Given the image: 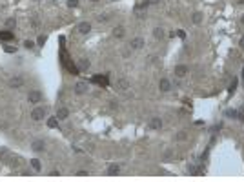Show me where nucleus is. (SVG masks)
Returning a JSON list of instances; mask_svg holds the SVG:
<instances>
[{
    "mask_svg": "<svg viewBox=\"0 0 244 182\" xmlns=\"http://www.w3.org/2000/svg\"><path fill=\"white\" fill-rule=\"evenodd\" d=\"M44 117H46V109H44V107H35L33 111H31V119L33 120H42Z\"/></svg>",
    "mask_w": 244,
    "mask_h": 182,
    "instance_id": "obj_1",
    "label": "nucleus"
},
{
    "mask_svg": "<svg viewBox=\"0 0 244 182\" xmlns=\"http://www.w3.org/2000/svg\"><path fill=\"white\" fill-rule=\"evenodd\" d=\"M28 100H29L31 104H38V102L42 100V93H40V91H29Z\"/></svg>",
    "mask_w": 244,
    "mask_h": 182,
    "instance_id": "obj_2",
    "label": "nucleus"
},
{
    "mask_svg": "<svg viewBox=\"0 0 244 182\" xmlns=\"http://www.w3.org/2000/svg\"><path fill=\"white\" fill-rule=\"evenodd\" d=\"M22 84H24V78H22V77H13V78H9V87H13V89L20 87Z\"/></svg>",
    "mask_w": 244,
    "mask_h": 182,
    "instance_id": "obj_3",
    "label": "nucleus"
},
{
    "mask_svg": "<svg viewBox=\"0 0 244 182\" xmlns=\"http://www.w3.org/2000/svg\"><path fill=\"white\" fill-rule=\"evenodd\" d=\"M159 89L162 91V93H168V91L171 89V82H169L168 78H162V80H160V84H159Z\"/></svg>",
    "mask_w": 244,
    "mask_h": 182,
    "instance_id": "obj_4",
    "label": "nucleus"
},
{
    "mask_svg": "<svg viewBox=\"0 0 244 182\" xmlns=\"http://www.w3.org/2000/svg\"><path fill=\"white\" fill-rule=\"evenodd\" d=\"M69 117V111H68V107H60L58 111H57V119L58 120H66Z\"/></svg>",
    "mask_w": 244,
    "mask_h": 182,
    "instance_id": "obj_5",
    "label": "nucleus"
},
{
    "mask_svg": "<svg viewBox=\"0 0 244 182\" xmlns=\"http://www.w3.org/2000/svg\"><path fill=\"white\" fill-rule=\"evenodd\" d=\"M78 31L82 33V35H87L91 31V24L90 22H80V26H78Z\"/></svg>",
    "mask_w": 244,
    "mask_h": 182,
    "instance_id": "obj_6",
    "label": "nucleus"
},
{
    "mask_svg": "<svg viewBox=\"0 0 244 182\" xmlns=\"http://www.w3.org/2000/svg\"><path fill=\"white\" fill-rule=\"evenodd\" d=\"M31 148H33V151H44L46 149V144H44V140H33Z\"/></svg>",
    "mask_w": 244,
    "mask_h": 182,
    "instance_id": "obj_7",
    "label": "nucleus"
},
{
    "mask_svg": "<svg viewBox=\"0 0 244 182\" xmlns=\"http://www.w3.org/2000/svg\"><path fill=\"white\" fill-rule=\"evenodd\" d=\"M186 73H188V67H186V66H182V64H181V66H177V67H175V75L179 77V78H181V77H186Z\"/></svg>",
    "mask_w": 244,
    "mask_h": 182,
    "instance_id": "obj_8",
    "label": "nucleus"
},
{
    "mask_svg": "<svg viewBox=\"0 0 244 182\" xmlns=\"http://www.w3.org/2000/svg\"><path fill=\"white\" fill-rule=\"evenodd\" d=\"M142 46H144V40H142L140 37H135V38L131 40V48H133V49H140Z\"/></svg>",
    "mask_w": 244,
    "mask_h": 182,
    "instance_id": "obj_9",
    "label": "nucleus"
},
{
    "mask_svg": "<svg viewBox=\"0 0 244 182\" xmlns=\"http://www.w3.org/2000/svg\"><path fill=\"white\" fill-rule=\"evenodd\" d=\"M149 126H151V129H160L162 128V120L159 117H153L151 122H149Z\"/></svg>",
    "mask_w": 244,
    "mask_h": 182,
    "instance_id": "obj_10",
    "label": "nucleus"
},
{
    "mask_svg": "<svg viewBox=\"0 0 244 182\" xmlns=\"http://www.w3.org/2000/svg\"><path fill=\"white\" fill-rule=\"evenodd\" d=\"M86 91H87V86H86L84 82H78V84L75 86V93H77V95H82V93H86Z\"/></svg>",
    "mask_w": 244,
    "mask_h": 182,
    "instance_id": "obj_11",
    "label": "nucleus"
},
{
    "mask_svg": "<svg viewBox=\"0 0 244 182\" xmlns=\"http://www.w3.org/2000/svg\"><path fill=\"white\" fill-rule=\"evenodd\" d=\"M58 122H60V120H58L57 117H49V119H48V128L57 129V128H58Z\"/></svg>",
    "mask_w": 244,
    "mask_h": 182,
    "instance_id": "obj_12",
    "label": "nucleus"
},
{
    "mask_svg": "<svg viewBox=\"0 0 244 182\" xmlns=\"http://www.w3.org/2000/svg\"><path fill=\"white\" fill-rule=\"evenodd\" d=\"M124 33H126V31H124V28H122V26H117V28L113 29V37H115V38H122V37H124Z\"/></svg>",
    "mask_w": 244,
    "mask_h": 182,
    "instance_id": "obj_13",
    "label": "nucleus"
},
{
    "mask_svg": "<svg viewBox=\"0 0 244 182\" xmlns=\"http://www.w3.org/2000/svg\"><path fill=\"white\" fill-rule=\"evenodd\" d=\"M107 173H109V175H119V173H120V166H117V164H111V166L107 168Z\"/></svg>",
    "mask_w": 244,
    "mask_h": 182,
    "instance_id": "obj_14",
    "label": "nucleus"
},
{
    "mask_svg": "<svg viewBox=\"0 0 244 182\" xmlns=\"http://www.w3.org/2000/svg\"><path fill=\"white\" fill-rule=\"evenodd\" d=\"M0 40H13V33L11 31H0Z\"/></svg>",
    "mask_w": 244,
    "mask_h": 182,
    "instance_id": "obj_15",
    "label": "nucleus"
},
{
    "mask_svg": "<svg viewBox=\"0 0 244 182\" xmlns=\"http://www.w3.org/2000/svg\"><path fill=\"white\" fill-rule=\"evenodd\" d=\"M31 168H33L35 171H40V169H42V164H40L38 158H31Z\"/></svg>",
    "mask_w": 244,
    "mask_h": 182,
    "instance_id": "obj_16",
    "label": "nucleus"
},
{
    "mask_svg": "<svg viewBox=\"0 0 244 182\" xmlns=\"http://www.w3.org/2000/svg\"><path fill=\"white\" fill-rule=\"evenodd\" d=\"M191 20L195 22V24H201V22H202V13H193V16H191Z\"/></svg>",
    "mask_w": 244,
    "mask_h": 182,
    "instance_id": "obj_17",
    "label": "nucleus"
},
{
    "mask_svg": "<svg viewBox=\"0 0 244 182\" xmlns=\"http://www.w3.org/2000/svg\"><path fill=\"white\" fill-rule=\"evenodd\" d=\"M93 82H98L100 86H107V78L106 77H93Z\"/></svg>",
    "mask_w": 244,
    "mask_h": 182,
    "instance_id": "obj_18",
    "label": "nucleus"
},
{
    "mask_svg": "<svg viewBox=\"0 0 244 182\" xmlns=\"http://www.w3.org/2000/svg\"><path fill=\"white\" fill-rule=\"evenodd\" d=\"M175 139L179 140V142H181V140H186V139H188V133H186V131H179V133H177V136H175Z\"/></svg>",
    "mask_w": 244,
    "mask_h": 182,
    "instance_id": "obj_19",
    "label": "nucleus"
},
{
    "mask_svg": "<svg viewBox=\"0 0 244 182\" xmlns=\"http://www.w3.org/2000/svg\"><path fill=\"white\" fill-rule=\"evenodd\" d=\"M78 67H80V71H86L87 67H90V62H87L86 58L84 60H80V64H78Z\"/></svg>",
    "mask_w": 244,
    "mask_h": 182,
    "instance_id": "obj_20",
    "label": "nucleus"
},
{
    "mask_svg": "<svg viewBox=\"0 0 244 182\" xmlns=\"http://www.w3.org/2000/svg\"><path fill=\"white\" fill-rule=\"evenodd\" d=\"M4 51H6V53H16V48H15V46H7V44H6V46H4Z\"/></svg>",
    "mask_w": 244,
    "mask_h": 182,
    "instance_id": "obj_21",
    "label": "nucleus"
},
{
    "mask_svg": "<svg viewBox=\"0 0 244 182\" xmlns=\"http://www.w3.org/2000/svg\"><path fill=\"white\" fill-rule=\"evenodd\" d=\"M13 26H15V18H7V20H6V28L11 29Z\"/></svg>",
    "mask_w": 244,
    "mask_h": 182,
    "instance_id": "obj_22",
    "label": "nucleus"
},
{
    "mask_svg": "<svg viewBox=\"0 0 244 182\" xmlns=\"http://www.w3.org/2000/svg\"><path fill=\"white\" fill-rule=\"evenodd\" d=\"M235 87H237V78H233V80H231V84H230V93H233Z\"/></svg>",
    "mask_w": 244,
    "mask_h": 182,
    "instance_id": "obj_23",
    "label": "nucleus"
},
{
    "mask_svg": "<svg viewBox=\"0 0 244 182\" xmlns=\"http://www.w3.org/2000/svg\"><path fill=\"white\" fill-rule=\"evenodd\" d=\"M153 35L157 37V38H162V29H160V28H157V29L153 31Z\"/></svg>",
    "mask_w": 244,
    "mask_h": 182,
    "instance_id": "obj_24",
    "label": "nucleus"
},
{
    "mask_svg": "<svg viewBox=\"0 0 244 182\" xmlns=\"http://www.w3.org/2000/svg\"><path fill=\"white\" fill-rule=\"evenodd\" d=\"M68 6L69 7H77L78 6V0H68Z\"/></svg>",
    "mask_w": 244,
    "mask_h": 182,
    "instance_id": "obj_25",
    "label": "nucleus"
},
{
    "mask_svg": "<svg viewBox=\"0 0 244 182\" xmlns=\"http://www.w3.org/2000/svg\"><path fill=\"white\" fill-rule=\"evenodd\" d=\"M46 40H48L46 37H38V46H40V48H42L44 44H46Z\"/></svg>",
    "mask_w": 244,
    "mask_h": 182,
    "instance_id": "obj_26",
    "label": "nucleus"
},
{
    "mask_svg": "<svg viewBox=\"0 0 244 182\" xmlns=\"http://www.w3.org/2000/svg\"><path fill=\"white\" fill-rule=\"evenodd\" d=\"M24 46H26V48H28V49H33V48H35V44H33L31 40H28V42H26Z\"/></svg>",
    "mask_w": 244,
    "mask_h": 182,
    "instance_id": "obj_27",
    "label": "nucleus"
},
{
    "mask_svg": "<svg viewBox=\"0 0 244 182\" xmlns=\"http://www.w3.org/2000/svg\"><path fill=\"white\" fill-rule=\"evenodd\" d=\"M119 84H120V87H122V89H126V87H128V82H126V80H120Z\"/></svg>",
    "mask_w": 244,
    "mask_h": 182,
    "instance_id": "obj_28",
    "label": "nucleus"
},
{
    "mask_svg": "<svg viewBox=\"0 0 244 182\" xmlns=\"http://www.w3.org/2000/svg\"><path fill=\"white\" fill-rule=\"evenodd\" d=\"M177 35H179V37H181V38H186V33H184V31H182V29H181V31H179V33H177Z\"/></svg>",
    "mask_w": 244,
    "mask_h": 182,
    "instance_id": "obj_29",
    "label": "nucleus"
},
{
    "mask_svg": "<svg viewBox=\"0 0 244 182\" xmlns=\"http://www.w3.org/2000/svg\"><path fill=\"white\" fill-rule=\"evenodd\" d=\"M159 2H160V0H148V4H149V6H151V4H159Z\"/></svg>",
    "mask_w": 244,
    "mask_h": 182,
    "instance_id": "obj_30",
    "label": "nucleus"
},
{
    "mask_svg": "<svg viewBox=\"0 0 244 182\" xmlns=\"http://www.w3.org/2000/svg\"><path fill=\"white\" fill-rule=\"evenodd\" d=\"M240 48H244V37L240 38Z\"/></svg>",
    "mask_w": 244,
    "mask_h": 182,
    "instance_id": "obj_31",
    "label": "nucleus"
},
{
    "mask_svg": "<svg viewBox=\"0 0 244 182\" xmlns=\"http://www.w3.org/2000/svg\"><path fill=\"white\" fill-rule=\"evenodd\" d=\"M240 26H244V15H242V18H240Z\"/></svg>",
    "mask_w": 244,
    "mask_h": 182,
    "instance_id": "obj_32",
    "label": "nucleus"
},
{
    "mask_svg": "<svg viewBox=\"0 0 244 182\" xmlns=\"http://www.w3.org/2000/svg\"><path fill=\"white\" fill-rule=\"evenodd\" d=\"M237 2H239V4H244V0H237Z\"/></svg>",
    "mask_w": 244,
    "mask_h": 182,
    "instance_id": "obj_33",
    "label": "nucleus"
},
{
    "mask_svg": "<svg viewBox=\"0 0 244 182\" xmlns=\"http://www.w3.org/2000/svg\"><path fill=\"white\" fill-rule=\"evenodd\" d=\"M242 82H244V71H242Z\"/></svg>",
    "mask_w": 244,
    "mask_h": 182,
    "instance_id": "obj_34",
    "label": "nucleus"
},
{
    "mask_svg": "<svg viewBox=\"0 0 244 182\" xmlns=\"http://www.w3.org/2000/svg\"><path fill=\"white\" fill-rule=\"evenodd\" d=\"M90 2H98V0H90Z\"/></svg>",
    "mask_w": 244,
    "mask_h": 182,
    "instance_id": "obj_35",
    "label": "nucleus"
}]
</instances>
